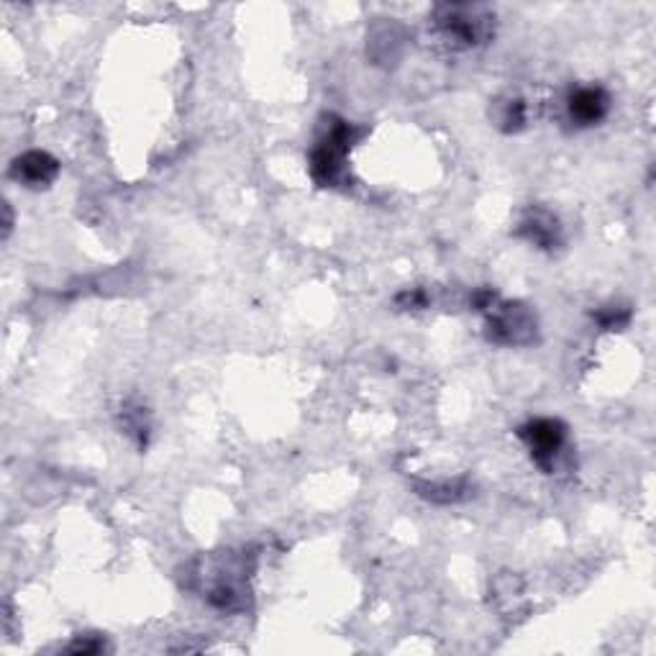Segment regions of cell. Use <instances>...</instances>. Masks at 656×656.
Wrapping results in <instances>:
<instances>
[{
  "label": "cell",
  "mask_w": 656,
  "mask_h": 656,
  "mask_svg": "<svg viewBox=\"0 0 656 656\" xmlns=\"http://www.w3.org/2000/svg\"><path fill=\"white\" fill-rule=\"evenodd\" d=\"M252 572V551H218L198 557L190 564L188 587L220 613H247L252 606V587H249Z\"/></svg>",
  "instance_id": "obj_1"
},
{
  "label": "cell",
  "mask_w": 656,
  "mask_h": 656,
  "mask_svg": "<svg viewBox=\"0 0 656 656\" xmlns=\"http://www.w3.org/2000/svg\"><path fill=\"white\" fill-rule=\"evenodd\" d=\"M362 131L346 121L342 116H323L321 131L315 136V144L308 154V169L315 186L336 188L346 180V157H349L351 146L359 142Z\"/></svg>",
  "instance_id": "obj_2"
},
{
  "label": "cell",
  "mask_w": 656,
  "mask_h": 656,
  "mask_svg": "<svg viewBox=\"0 0 656 656\" xmlns=\"http://www.w3.org/2000/svg\"><path fill=\"white\" fill-rule=\"evenodd\" d=\"M431 24L449 47L467 51L496 36V11L477 3H441L431 13Z\"/></svg>",
  "instance_id": "obj_3"
},
{
  "label": "cell",
  "mask_w": 656,
  "mask_h": 656,
  "mask_svg": "<svg viewBox=\"0 0 656 656\" xmlns=\"http://www.w3.org/2000/svg\"><path fill=\"white\" fill-rule=\"evenodd\" d=\"M485 338L498 346H528L539 338V319L536 311L521 300H498L488 311Z\"/></svg>",
  "instance_id": "obj_4"
},
{
  "label": "cell",
  "mask_w": 656,
  "mask_h": 656,
  "mask_svg": "<svg viewBox=\"0 0 656 656\" xmlns=\"http://www.w3.org/2000/svg\"><path fill=\"white\" fill-rule=\"evenodd\" d=\"M515 433H518V439L526 444L530 462H534L544 475H551V472L557 469L559 456L564 454L566 439H570L566 424L559 421V418L539 416L518 426V431Z\"/></svg>",
  "instance_id": "obj_5"
},
{
  "label": "cell",
  "mask_w": 656,
  "mask_h": 656,
  "mask_svg": "<svg viewBox=\"0 0 656 656\" xmlns=\"http://www.w3.org/2000/svg\"><path fill=\"white\" fill-rule=\"evenodd\" d=\"M610 93L603 85H577L572 87L564 100L566 121L574 129H593L600 121H606L610 114Z\"/></svg>",
  "instance_id": "obj_6"
},
{
  "label": "cell",
  "mask_w": 656,
  "mask_h": 656,
  "mask_svg": "<svg viewBox=\"0 0 656 656\" xmlns=\"http://www.w3.org/2000/svg\"><path fill=\"white\" fill-rule=\"evenodd\" d=\"M515 236L526 241V244L541 249V252H554L564 244V234L559 218L544 205H534L526 211V216L521 218Z\"/></svg>",
  "instance_id": "obj_7"
},
{
  "label": "cell",
  "mask_w": 656,
  "mask_h": 656,
  "mask_svg": "<svg viewBox=\"0 0 656 656\" xmlns=\"http://www.w3.org/2000/svg\"><path fill=\"white\" fill-rule=\"evenodd\" d=\"M59 169L62 167H59V162L51 157L49 152L32 150V152H24L21 157L11 162L9 175L16 182H21V186L39 190V188H49L51 182L57 180Z\"/></svg>",
  "instance_id": "obj_8"
},
{
  "label": "cell",
  "mask_w": 656,
  "mask_h": 656,
  "mask_svg": "<svg viewBox=\"0 0 656 656\" xmlns=\"http://www.w3.org/2000/svg\"><path fill=\"white\" fill-rule=\"evenodd\" d=\"M416 496L433 505H460L475 496V485L467 477H454V480H433L416 482Z\"/></svg>",
  "instance_id": "obj_9"
},
{
  "label": "cell",
  "mask_w": 656,
  "mask_h": 656,
  "mask_svg": "<svg viewBox=\"0 0 656 656\" xmlns=\"http://www.w3.org/2000/svg\"><path fill=\"white\" fill-rule=\"evenodd\" d=\"M528 123V103L523 98H508L498 114V127L503 134H518Z\"/></svg>",
  "instance_id": "obj_10"
},
{
  "label": "cell",
  "mask_w": 656,
  "mask_h": 656,
  "mask_svg": "<svg viewBox=\"0 0 656 656\" xmlns=\"http://www.w3.org/2000/svg\"><path fill=\"white\" fill-rule=\"evenodd\" d=\"M121 421H123V431H127L129 437H134L139 446H146V437H150V421H146V410L142 408V405H131V403L123 405Z\"/></svg>",
  "instance_id": "obj_11"
},
{
  "label": "cell",
  "mask_w": 656,
  "mask_h": 656,
  "mask_svg": "<svg viewBox=\"0 0 656 656\" xmlns=\"http://www.w3.org/2000/svg\"><path fill=\"white\" fill-rule=\"evenodd\" d=\"M631 319H633L631 308L625 306H606L595 313V321H598L600 329L606 331H623L631 323Z\"/></svg>",
  "instance_id": "obj_12"
},
{
  "label": "cell",
  "mask_w": 656,
  "mask_h": 656,
  "mask_svg": "<svg viewBox=\"0 0 656 656\" xmlns=\"http://www.w3.org/2000/svg\"><path fill=\"white\" fill-rule=\"evenodd\" d=\"M431 298L424 287H410V290H403L395 295V306L403 308V311H424L429 308Z\"/></svg>",
  "instance_id": "obj_13"
},
{
  "label": "cell",
  "mask_w": 656,
  "mask_h": 656,
  "mask_svg": "<svg viewBox=\"0 0 656 656\" xmlns=\"http://www.w3.org/2000/svg\"><path fill=\"white\" fill-rule=\"evenodd\" d=\"M500 300V295L492 290V287H477L475 293H472V298H469V306L475 308V311H480V313H488L492 306H496Z\"/></svg>",
  "instance_id": "obj_14"
},
{
  "label": "cell",
  "mask_w": 656,
  "mask_h": 656,
  "mask_svg": "<svg viewBox=\"0 0 656 656\" xmlns=\"http://www.w3.org/2000/svg\"><path fill=\"white\" fill-rule=\"evenodd\" d=\"M103 648H106V644H103V639H98V636H80L77 641H72V644L68 648H64V652L93 656V654H100Z\"/></svg>",
  "instance_id": "obj_15"
}]
</instances>
